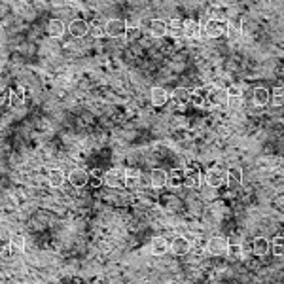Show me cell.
Returning <instances> with one entry per match:
<instances>
[{
	"label": "cell",
	"instance_id": "6da1fadb",
	"mask_svg": "<svg viewBox=\"0 0 284 284\" xmlns=\"http://www.w3.org/2000/svg\"><path fill=\"white\" fill-rule=\"evenodd\" d=\"M203 34L207 38H220L224 34H227V23L224 19H209L203 25Z\"/></svg>",
	"mask_w": 284,
	"mask_h": 284
},
{
	"label": "cell",
	"instance_id": "7a4b0ae2",
	"mask_svg": "<svg viewBox=\"0 0 284 284\" xmlns=\"http://www.w3.org/2000/svg\"><path fill=\"white\" fill-rule=\"evenodd\" d=\"M205 182L211 188H222L224 184H227V170H224L220 167L209 169V172L205 174Z\"/></svg>",
	"mask_w": 284,
	"mask_h": 284
},
{
	"label": "cell",
	"instance_id": "3957f363",
	"mask_svg": "<svg viewBox=\"0 0 284 284\" xmlns=\"http://www.w3.org/2000/svg\"><path fill=\"white\" fill-rule=\"evenodd\" d=\"M229 250V239L227 237H212L207 242V252L211 256H226Z\"/></svg>",
	"mask_w": 284,
	"mask_h": 284
},
{
	"label": "cell",
	"instance_id": "277c9868",
	"mask_svg": "<svg viewBox=\"0 0 284 284\" xmlns=\"http://www.w3.org/2000/svg\"><path fill=\"white\" fill-rule=\"evenodd\" d=\"M125 31H127V23L123 19H108L105 23V32L110 38L125 36Z\"/></svg>",
	"mask_w": 284,
	"mask_h": 284
},
{
	"label": "cell",
	"instance_id": "5b68a950",
	"mask_svg": "<svg viewBox=\"0 0 284 284\" xmlns=\"http://www.w3.org/2000/svg\"><path fill=\"white\" fill-rule=\"evenodd\" d=\"M66 180L70 182V186H74V188H84V186L89 184V172L84 170V169H72L68 172Z\"/></svg>",
	"mask_w": 284,
	"mask_h": 284
},
{
	"label": "cell",
	"instance_id": "8992f818",
	"mask_svg": "<svg viewBox=\"0 0 284 284\" xmlns=\"http://www.w3.org/2000/svg\"><path fill=\"white\" fill-rule=\"evenodd\" d=\"M184 186L186 188H199L201 184V170L197 165H189L188 169H184Z\"/></svg>",
	"mask_w": 284,
	"mask_h": 284
},
{
	"label": "cell",
	"instance_id": "52a82bcc",
	"mask_svg": "<svg viewBox=\"0 0 284 284\" xmlns=\"http://www.w3.org/2000/svg\"><path fill=\"white\" fill-rule=\"evenodd\" d=\"M167 180H169V172L163 170V169H152L150 170V186L152 188H165L167 186Z\"/></svg>",
	"mask_w": 284,
	"mask_h": 284
},
{
	"label": "cell",
	"instance_id": "ba28073f",
	"mask_svg": "<svg viewBox=\"0 0 284 284\" xmlns=\"http://www.w3.org/2000/svg\"><path fill=\"white\" fill-rule=\"evenodd\" d=\"M227 103V91L220 89V87H214L207 93V106H220Z\"/></svg>",
	"mask_w": 284,
	"mask_h": 284
},
{
	"label": "cell",
	"instance_id": "9c48e42d",
	"mask_svg": "<svg viewBox=\"0 0 284 284\" xmlns=\"http://www.w3.org/2000/svg\"><path fill=\"white\" fill-rule=\"evenodd\" d=\"M169 99H170V93H169L165 87H152V91H150V101H152V105L154 106H165L169 103Z\"/></svg>",
	"mask_w": 284,
	"mask_h": 284
},
{
	"label": "cell",
	"instance_id": "30bf717a",
	"mask_svg": "<svg viewBox=\"0 0 284 284\" xmlns=\"http://www.w3.org/2000/svg\"><path fill=\"white\" fill-rule=\"evenodd\" d=\"M125 178V170L121 169H110L105 172V184L108 188H117Z\"/></svg>",
	"mask_w": 284,
	"mask_h": 284
},
{
	"label": "cell",
	"instance_id": "8fae6325",
	"mask_svg": "<svg viewBox=\"0 0 284 284\" xmlns=\"http://www.w3.org/2000/svg\"><path fill=\"white\" fill-rule=\"evenodd\" d=\"M127 189H138L142 184V174L138 169H127L125 170V178H123Z\"/></svg>",
	"mask_w": 284,
	"mask_h": 284
},
{
	"label": "cell",
	"instance_id": "7c38bea8",
	"mask_svg": "<svg viewBox=\"0 0 284 284\" xmlns=\"http://www.w3.org/2000/svg\"><path fill=\"white\" fill-rule=\"evenodd\" d=\"M66 31H68V34L74 36V38H82V36H85V34L89 32V25H87V21H84V19H74L72 23H68Z\"/></svg>",
	"mask_w": 284,
	"mask_h": 284
},
{
	"label": "cell",
	"instance_id": "4fadbf2b",
	"mask_svg": "<svg viewBox=\"0 0 284 284\" xmlns=\"http://www.w3.org/2000/svg\"><path fill=\"white\" fill-rule=\"evenodd\" d=\"M189 250H191V242L186 237H176L170 242V252L174 256H186Z\"/></svg>",
	"mask_w": 284,
	"mask_h": 284
},
{
	"label": "cell",
	"instance_id": "5bb4252c",
	"mask_svg": "<svg viewBox=\"0 0 284 284\" xmlns=\"http://www.w3.org/2000/svg\"><path fill=\"white\" fill-rule=\"evenodd\" d=\"M182 32H184L186 38H199L203 34V27L195 19H188V21L182 23Z\"/></svg>",
	"mask_w": 284,
	"mask_h": 284
},
{
	"label": "cell",
	"instance_id": "9a60e30c",
	"mask_svg": "<svg viewBox=\"0 0 284 284\" xmlns=\"http://www.w3.org/2000/svg\"><path fill=\"white\" fill-rule=\"evenodd\" d=\"M66 172H64L63 169H52L50 172H48V184L52 186V188H61L64 186V182H66Z\"/></svg>",
	"mask_w": 284,
	"mask_h": 284
},
{
	"label": "cell",
	"instance_id": "2e32d148",
	"mask_svg": "<svg viewBox=\"0 0 284 284\" xmlns=\"http://www.w3.org/2000/svg\"><path fill=\"white\" fill-rule=\"evenodd\" d=\"M150 250L154 256H163L170 250V242L165 239V237H154L152 239V244H150Z\"/></svg>",
	"mask_w": 284,
	"mask_h": 284
},
{
	"label": "cell",
	"instance_id": "e0dca14e",
	"mask_svg": "<svg viewBox=\"0 0 284 284\" xmlns=\"http://www.w3.org/2000/svg\"><path fill=\"white\" fill-rule=\"evenodd\" d=\"M252 101L256 106H267L271 103V91L267 87H256L252 93Z\"/></svg>",
	"mask_w": 284,
	"mask_h": 284
},
{
	"label": "cell",
	"instance_id": "ac0fdd59",
	"mask_svg": "<svg viewBox=\"0 0 284 284\" xmlns=\"http://www.w3.org/2000/svg\"><path fill=\"white\" fill-rule=\"evenodd\" d=\"M252 250L256 256L263 258V256H267V254L271 252V242L267 241L265 237H258V239H254L252 242Z\"/></svg>",
	"mask_w": 284,
	"mask_h": 284
},
{
	"label": "cell",
	"instance_id": "d6986e66",
	"mask_svg": "<svg viewBox=\"0 0 284 284\" xmlns=\"http://www.w3.org/2000/svg\"><path fill=\"white\" fill-rule=\"evenodd\" d=\"M170 99L178 106H186L189 101H191V91L186 89V87H176V89L170 93Z\"/></svg>",
	"mask_w": 284,
	"mask_h": 284
},
{
	"label": "cell",
	"instance_id": "ffe728a7",
	"mask_svg": "<svg viewBox=\"0 0 284 284\" xmlns=\"http://www.w3.org/2000/svg\"><path fill=\"white\" fill-rule=\"evenodd\" d=\"M184 170L182 169H172L170 172H169V180H167V186L172 189L180 188V186H184Z\"/></svg>",
	"mask_w": 284,
	"mask_h": 284
},
{
	"label": "cell",
	"instance_id": "44dd1931",
	"mask_svg": "<svg viewBox=\"0 0 284 284\" xmlns=\"http://www.w3.org/2000/svg\"><path fill=\"white\" fill-rule=\"evenodd\" d=\"M64 32H66V27H64V23L61 19H52L48 23V34L52 38H61Z\"/></svg>",
	"mask_w": 284,
	"mask_h": 284
},
{
	"label": "cell",
	"instance_id": "7402d4cb",
	"mask_svg": "<svg viewBox=\"0 0 284 284\" xmlns=\"http://www.w3.org/2000/svg\"><path fill=\"white\" fill-rule=\"evenodd\" d=\"M150 32H152L156 38H163V36L169 32L167 21H163V19H154V21H150Z\"/></svg>",
	"mask_w": 284,
	"mask_h": 284
},
{
	"label": "cell",
	"instance_id": "603a6c76",
	"mask_svg": "<svg viewBox=\"0 0 284 284\" xmlns=\"http://www.w3.org/2000/svg\"><path fill=\"white\" fill-rule=\"evenodd\" d=\"M105 172L106 170H103V169H91L89 170V184L93 188H99L105 182Z\"/></svg>",
	"mask_w": 284,
	"mask_h": 284
},
{
	"label": "cell",
	"instance_id": "cb8c5ba5",
	"mask_svg": "<svg viewBox=\"0 0 284 284\" xmlns=\"http://www.w3.org/2000/svg\"><path fill=\"white\" fill-rule=\"evenodd\" d=\"M271 252L275 254V256H284V237L283 235H277L273 241H271Z\"/></svg>",
	"mask_w": 284,
	"mask_h": 284
},
{
	"label": "cell",
	"instance_id": "d4e9b609",
	"mask_svg": "<svg viewBox=\"0 0 284 284\" xmlns=\"http://www.w3.org/2000/svg\"><path fill=\"white\" fill-rule=\"evenodd\" d=\"M271 105L284 106V85H279L271 91Z\"/></svg>",
	"mask_w": 284,
	"mask_h": 284
},
{
	"label": "cell",
	"instance_id": "484cf974",
	"mask_svg": "<svg viewBox=\"0 0 284 284\" xmlns=\"http://www.w3.org/2000/svg\"><path fill=\"white\" fill-rule=\"evenodd\" d=\"M189 103H193V106H207V95H205V91H201V89L191 91V101Z\"/></svg>",
	"mask_w": 284,
	"mask_h": 284
},
{
	"label": "cell",
	"instance_id": "4316f807",
	"mask_svg": "<svg viewBox=\"0 0 284 284\" xmlns=\"http://www.w3.org/2000/svg\"><path fill=\"white\" fill-rule=\"evenodd\" d=\"M227 180L231 184H241L242 182V170L239 167H229L227 169Z\"/></svg>",
	"mask_w": 284,
	"mask_h": 284
},
{
	"label": "cell",
	"instance_id": "83f0119b",
	"mask_svg": "<svg viewBox=\"0 0 284 284\" xmlns=\"http://www.w3.org/2000/svg\"><path fill=\"white\" fill-rule=\"evenodd\" d=\"M138 36H140V27L129 23V25H127V31H125V38L127 40H137Z\"/></svg>",
	"mask_w": 284,
	"mask_h": 284
},
{
	"label": "cell",
	"instance_id": "f1b7e54d",
	"mask_svg": "<svg viewBox=\"0 0 284 284\" xmlns=\"http://www.w3.org/2000/svg\"><path fill=\"white\" fill-rule=\"evenodd\" d=\"M10 244L11 246H15V248H25V235L23 233H13L10 239Z\"/></svg>",
	"mask_w": 284,
	"mask_h": 284
},
{
	"label": "cell",
	"instance_id": "f546056e",
	"mask_svg": "<svg viewBox=\"0 0 284 284\" xmlns=\"http://www.w3.org/2000/svg\"><path fill=\"white\" fill-rule=\"evenodd\" d=\"M227 36L235 40V38H239L241 36V25H237V23H227Z\"/></svg>",
	"mask_w": 284,
	"mask_h": 284
},
{
	"label": "cell",
	"instance_id": "4dcf8cb0",
	"mask_svg": "<svg viewBox=\"0 0 284 284\" xmlns=\"http://www.w3.org/2000/svg\"><path fill=\"white\" fill-rule=\"evenodd\" d=\"M8 101L11 103V106H21L23 105V93L21 91H11Z\"/></svg>",
	"mask_w": 284,
	"mask_h": 284
},
{
	"label": "cell",
	"instance_id": "1f68e13d",
	"mask_svg": "<svg viewBox=\"0 0 284 284\" xmlns=\"http://www.w3.org/2000/svg\"><path fill=\"white\" fill-rule=\"evenodd\" d=\"M167 29L170 34H178V31L182 29V25H180L178 19H170V21H167Z\"/></svg>",
	"mask_w": 284,
	"mask_h": 284
},
{
	"label": "cell",
	"instance_id": "d6a6232c",
	"mask_svg": "<svg viewBox=\"0 0 284 284\" xmlns=\"http://www.w3.org/2000/svg\"><path fill=\"white\" fill-rule=\"evenodd\" d=\"M8 246H10V241L4 239V237H0V256H4V254L8 252Z\"/></svg>",
	"mask_w": 284,
	"mask_h": 284
},
{
	"label": "cell",
	"instance_id": "836d02e7",
	"mask_svg": "<svg viewBox=\"0 0 284 284\" xmlns=\"http://www.w3.org/2000/svg\"><path fill=\"white\" fill-rule=\"evenodd\" d=\"M8 97H10V93H8L6 89H2V87H0V106L8 103Z\"/></svg>",
	"mask_w": 284,
	"mask_h": 284
}]
</instances>
